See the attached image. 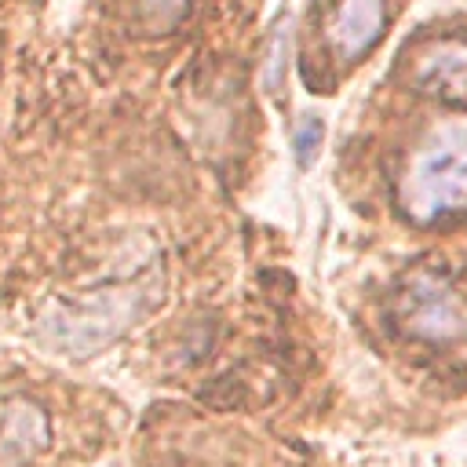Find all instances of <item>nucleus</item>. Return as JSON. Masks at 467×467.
<instances>
[{
  "instance_id": "nucleus-1",
  "label": "nucleus",
  "mask_w": 467,
  "mask_h": 467,
  "mask_svg": "<svg viewBox=\"0 0 467 467\" xmlns=\"http://www.w3.org/2000/svg\"><path fill=\"white\" fill-rule=\"evenodd\" d=\"M398 204L412 223L467 212V113L438 120L409 153L398 179Z\"/></svg>"
},
{
  "instance_id": "nucleus-2",
  "label": "nucleus",
  "mask_w": 467,
  "mask_h": 467,
  "mask_svg": "<svg viewBox=\"0 0 467 467\" xmlns=\"http://www.w3.org/2000/svg\"><path fill=\"white\" fill-rule=\"evenodd\" d=\"M146 310V281L117 285L88 292V299L62 303L51 317H44V328L62 343L69 354H95L109 339H117L124 328L135 325V317Z\"/></svg>"
},
{
  "instance_id": "nucleus-3",
  "label": "nucleus",
  "mask_w": 467,
  "mask_h": 467,
  "mask_svg": "<svg viewBox=\"0 0 467 467\" xmlns=\"http://www.w3.org/2000/svg\"><path fill=\"white\" fill-rule=\"evenodd\" d=\"M398 314L412 336L431 339V343L460 339L467 332V303L438 274H412L401 292Z\"/></svg>"
},
{
  "instance_id": "nucleus-4",
  "label": "nucleus",
  "mask_w": 467,
  "mask_h": 467,
  "mask_svg": "<svg viewBox=\"0 0 467 467\" xmlns=\"http://www.w3.org/2000/svg\"><path fill=\"white\" fill-rule=\"evenodd\" d=\"M383 26H387L383 0H339L328 15L325 40L339 62H358L383 36Z\"/></svg>"
},
{
  "instance_id": "nucleus-5",
  "label": "nucleus",
  "mask_w": 467,
  "mask_h": 467,
  "mask_svg": "<svg viewBox=\"0 0 467 467\" xmlns=\"http://www.w3.org/2000/svg\"><path fill=\"white\" fill-rule=\"evenodd\" d=\"M412 84L438 99H456L467 91V44L441 36L412 55Z\"/></svg>"
},
{
  "instance_id": "nucleus-6",
  "label": "nucleus",
  "mask_w": 467,
  "mask_h": 467,
  "mask_svg": "<svg viewBox=\"0 0 467 467\" xmlns=\"http://www.w3.org/2000/svg\"><path fill=\"white\" fill-rule=\"evenodd\" d=\"M131 4L139 7V18H142L150 29H157V33L171 29V26L186 15V0H131Z\"/></svg>"
},
{
  "instance_id": "nucleus-7",
  "label": "nucleus",
  "mask_w": 467,
  "mask_h": 467,
  "mask_svg": "<svg viewBox=\"0 0 467 467\" xmlns=\"http://www.w3.org/2000/svg\"><path fill=\"white\" fill-rule=\"evenodd\" d=\"M292 142H296V157H299V164H310L314 150L321 146V120H303V124L296 128Z\"/></svg>"
}]
</instances>
